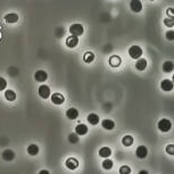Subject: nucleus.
Here are the masks:
<instances>
[{
	"mask_svg": "<svg viewBox=\"0 0 174 174\" xmlns=\"http://www.w3.org/2000/svg\"><path fill=\"white\" fill-rule=\"evenodd\" d=\"M172 80H173V83H174V75H173V78H172Z\"/></svg>",
	"mask_w": 174,
	"mask_h": 174,
	"instance_id": "nucleus-36",
	"label": "nucleus"
},
{
	"mask_svg": "<svg viewBox=\"0 0 174 174\" xmlns=\"http://www.w3.org/2000/svg\"><path fill=\"white\" fill-rule=\"evenodd\" d=\"M174 69V64L173 62H171V60H167V62H165L163 64V71L165 73H170V72H172Z\"/></svg>",
	"mask_w": 174,
	"mask_h": 174,
	"instance_id": "nucleus-20",
	"label": "nucleus"
},
{
	"mask_svg": "<svg viewBox=\"0 0 174 174\" xmlns=\"http://www.w3.org/2000/svg\"><path fill=\"white\" fill-rule=\"evenodd\" d=\"M166 39L170 40V41L174 40V31H167L166 32Z\"/></svg>",
	"mask_w": 174,
	"mask_h": 174,
	"instance_id": "nucleus-32",
	"label": "nucleus"
},
{
	"mask_svg": "<svg viewBox=\"0 0 174 174\" xmlns=\"http://www.w3.org/2000/svg\"><path fill=\"white\" fill-rule=\"evenodd\" d=\"M88 122L90 124H92V125H97L99 123V116L97 114H90L88 116Z\"/></svg>",
	"mask_w": 174,
	"mask_h": 174,
	"instance_id": "nucleus-24",
	"label": "nucleus"
},
{
	"mask_svg": "<svg viewBox=\"0 0 174 174\" xmlns=\"http://www.w3.org/2000/svg\"><path fill=\"white\" fill-rule=\"evenodd\" d=\"M66 116H67V118H69V119H76L78 116H79V112H78V109H75V108H69L67 112H66Z\"/></svg>",
	"mask_w": 174,
	"mask_h": 174,
	"instance_id": "nucleus-17",
	"label": "nucleus"
},
{
	"mask_svg": "<svg viewBox=\"0 0 174 174\" xmlns=\"http://www.w3.org/2000/svg\"><path fill=\"white\" fill-rule=\"evenodd\" d=\"M129 55L133 59H140V57L142 56V49L139 46H132L129 49Z\"/></svg>",
	"mask_w": 174,
	"mask_h": 174,
	"instance_id": "nucleus-3",
	"label": "nucleus"
},
{
	"mask_svg": "<svg viewBox=\"0 0 174 174\" xmlns=\"http://www.w3.org/2000/svg\"><path fill=\"white\" fill-rule=\"evenodd\" d=\"M165 152H167L169 155L174 156V145H167L166 148H165Z\"/></svg>",
	"mask_w": 174,
	"mask_h": 174,
	"instance_id": "nucleus-29",
	"label": "nucleus"
},
{
	"mask_svg": "<svg viewBox=\"0 0 174 174\" xmlns=\"http://www.w3.org/2000/svg\"><path fill=\"white\" fill-rule=\"evenodd\" d=\"M164 24H165V26H167V28H173L174 26V18L166 17V18L164 19Z\"/></svg>",
	"mask_w": 174,
	"mask_h": 174,
	"instance_id": "nucleus-27",
	"label": "nucleus"
},
{
	"mask_svg": "<svg viewBox=\"0 0 174 174\" xmlns=\"http://www.w3.org/2000/svg\"><path fill=\"white\" fill-rule=\"evenodd\" d=\"M101 125H102V128L105 130H109V131L115 128V123L113 122L112 119H104L101 122Z\"/></svg>",
	"mask_w": 174,
	"mask_h": 174,
	"instance_id": "nucleus-16",
	"label": "nucleus"
},
{
	"mask_svg": "<svg viewBox=\"0 0 174 174\" xmlns=\"http://www.w3.org/2000/svg\"><path fill=\"white\" fill-rule=\"evenodd\" d=\"M68 139H69V141H71L72 143H76V142H79V138H78V134H71Z\"/></svg>",
	"mask_w": 174,
	"mask_h": 174,
	"instance_id": "nucleus-31",
	"label": "nucleus"
},
{
	"mask_svg": "<svg viewBox=\"0 0 174 174\" xmlns=\"http://www.w3.org/2000/svg\"><path fill=\"white\" fill-rule=\"evenodd\" d=\"M113 165H114L113 161L112 159H108V158H106V159L102 162V167L105 170H112Z\"/></svg>",
	"mask_w": 174,
	"mask_h": 174,
	"instance_id": "nucleus-25",
	"label": "nucleus"
},
{
	"mask_svg": "<svg viewBox=\"0 0 174 174\" xmlns=\"http://www.w3.org/2000/svg\"><path fill=\"white\" fill-rule=\"evenodd\" d=\"M5 97L8 101H14L16 99V93H15V91H13V90H6Z\"/></svg>",
	"mask_w": 174,
	"mask_h": 174,
	"instance_id": "nucleus-23",
	"label": "nucleus"
},
{
	"mask_svg": "<svg viewBox=\"0 0 174 174\" xmlns=\"http://www.w3.org/2000/svg\"><path fill=\"white\" fill-rule=\"evenodd\" d=\"M166 15H167V17H170V18H174V8H169V9L166 10Z\"/></svg>",
	"mask_w": 174,
	"mask_h": 174,
	"instance_id": "nucleus-33",
	"label": "nucleus"
},
{
	"mask_svg": "<svg viewBox=\"0 0 174 174\" xmlns=\"http://www.w3.org/2000/svg\"><path fill=\"white\" fill-rule=\"evenodd\" d=\"M64 100H65V98H64V96L62 93H54V95L51 96V101L55 105H62Z\"/></svg>",
	"mask_w": 174,
	"mask_h": 174,
	"instance_id": "nucleus-10",
	"label": "nucleus"
},
{
	"mask_svg": "<svg viewBox=\"0 0 174 174\" xmlns=\"http://www.w3.org/2000/svg\"><path fill=\"white\" fill-rule=\"evenodd\" d=\"M34 79H35V81H38V82H45L46 80L48 79V74L45 71L40 69V71H38L37 73L34 74Z\"/></svg>",
	"mask_w": 174,
	"mask_h": 174,
	"instance_id": "nucleus-6",
	"label": "nucleus"
},
{
	"mask_svg": "<svg viewBox=\"0 0 174 174\" xmlns=\"http://www.w3.org/2000/svg\"><path fill=\"white\" fill-rule=\"evenodd\" d=\"M146 67H147V60L145 58H140V59L137 60V63H135V68L137 69L143 71V69H146Z\"/></svg>",
	"mask_w": 174,
	"mask_h": 174,
	"instance_id": "nucleus-15",
	"label": "nucleus"
},
{
	"mask_svg": "<svg viewBox=\"0 0 174 174\" xmlns=\"http://www.w3.org/2000/svg\"><path fill=\"white\" fill-rule=\"evenodd\" d=\"M138 174H149V173H148V171H146V170H141Z\"/></svg>",
	"mask_w": 174,
	"mask_h": 174,
	"instance_id": "nucleus-35",
	"label": "nucleus"
},
{
	"mask_svg": "<svg viewBox=\"0 0 174 174\" xmlns=\"http://www.w3.org/2000/svg\"><path fill=\"white\" fill-rule=\"evenodd\" d=\"M122 143L125 147H130L133 145V137L132 135H125L123 139H122Z\"/></svg>",
	"mask_w": 174,
	"mask_h": 174,
	"instance_id": "nucleus-22",
	"label": "nucleus"
},
{
	"mask_svg": "<svg viewBox=\"0 0 174 174\" xmlns=\"http://www.w3.org/2000/svg\"><path fill=\"white\" fill-rule=\"evenodd\" d=\"M75 133L78 135H85L88 133V126L84 124H78L75 128Z\"/></svg>",
	"mask_w": 174,
	"mask_h": 174,
	"instance_id": "nucleus-11",
	"label": "nucleus"
},
{
	"mask_svg": "<svg viewBox=\"0 0 174 174\" xmlns=\"http://www.w3.org/2000/svg\"><path fill=\"white\" fill-rule=\"evenodd\" d=\"M78 45H79V39H78V37L71 35V37H68L67 39H66V46H67L68 48H75Z\"/></svg>",
	"mask_w": 174,
	"mask_h": 174,
	"instance_id": "nucleus-9",
	"label": "nucleus"
},
{
	"mask_svg": "<svg viewBox=\"0 0 174 174\" xmlns=\"http://www.w3.org/2000/svg\"><path fill=\"white\" fill-rule=\"evenodd\" d=\"M131 173V169L128 165H123L121 169H119V174H130Z\"/></svg>",
	"mask_w": 174,
	"mask_h": 174,
	"instance_id": "nucleus-28",
	"label": "nucleus"
},
{
	"mask_svg": "<svg viewBox=\"0 0 174 174\" xmlns=\"http://www.w3.org/2000/svg\"><path fill=\"white\" fill-rule=\"evenodd\" d=\"M39 174H49V172H48L47 170H41L39 172Z\"/></svg>",
	"mask_w": 174,
	"mask_h": 174,
	"instance_id": "nucleus-34",
	"label": "nucleus"
},
{
	"mask_svg": "<svg viewBox=\"0 0 174 174\" xmlns=\"http://www.w3.org/2000/svg\"><path fill=\"white\" fill-rule=\"evenodd\" d=\"M111 155H112L111 148H108V147H102V148H100V150H99V156L100 157L108 158Z\"/></svg>",
	"mask_w": 174,
	"mask_h": 174,
	"instance_id": "nucleus-18",
	"label": "nucleus"
},
{
	"mask_svg": "<svg viewBox=\"0 0 174 174\" xmlns=\"http://www.w3.org/2000/svg\"><path fill=\"white\" fill-rule=\"evenodd\" d=\"M2 158L5 161H7V162H10V161H13L15 158V152L10 150V149H7V150L2 152Z\"/></svg>",
	"mask_w": 174,
	"mask_h": 174,
	"instance_id": "nucleus-13",
	"label": "nucleus"
},
{
	"mask_svg": "<svg viewBox=\"0 0 174 174\" xmlns=\"http://www.w3.org/2000/svg\"><path fill=\"white\" fill-rule=\"evenodd\" d=\"M69 33L73 37H80L84 33V28L81 24H73L69 26Z\"/></svg>",
	"mask_w": 174,
	"mask_h": 174,
	"instance_id": "nucleus-2",
	"label": "nucleus"
},
{
	"mask_svg": "<svg viewBox=\"0 0 174 174\" xmlns=\"http://www.w3.org/2000/svg\"><path fill=\"white\" fill-rule=\"evenodd\" d=\"M66 167L69 170H76L79 167V161L73 157L68 158L67 161H66Z\"/></svg>",
	"mask_w": 174,
	"mask_h": 174,
	"instance_id": "nucleus-8",
	"label": "nucleus"
},
{
	"mask_svg": "<svg viewBox=\"0 0 174 174\" xmlns=\"http://www.w3.org/2000/svg\"><path fill=\"white\" fill-rule=\"evenodd\" d=\"M28 155H31V156H35V155L39 154V147L37 145H30L28 147Z\"/></svg>",
	"mask_w": 174,
	"mask_h": 174,
	"instance_id": "nucleus-21",
	"label": "nucleus"
},
{
	"mask_svg": "<svg viewBox=\"0 0 174 174\" xmlns=\"http://www.w3.org/2000/svg\"><path fill=\"white\" fill-rule=\"evenodd\" d=\"M5 21L9 24H13V23H16L18 21V15L15 14V13H11V14H7L5 16Z\"/></svg>",
	"mask_w": 174,
	"mask_h": 174,
	"instance_id": "nucleus-14",
	"label": "nucleus"
},
{
	"mask_svg": "<svg viewBox=\"0 0 174 174\" xmlns=\"http://www.w3.org/2000/svg\"><path fill=\"white\" fill-rule=\"evenodd\" d=\"M121 63H122V59H121L118 56H113L109 58V64H111V66H113V67H117V66H119Z\"/></svg>",
	"mask_w": 174,
	"mask_h": 174,
	"instance_id": "nucleus-19",
	"label": "nucleus"
},
{
	"mask_svg": "<svg viewBox=\"0 0 174 174\" xmlns=\"http://www.w3.org/2000/svg\"><path fill=\"white\" fill-rule=\"evenodd\" d=\"M130 7H131L132 11H134V13H140L142 10V4L139 0H132L130 2Z\"/></svg>",
	"mask_w": 174,
	"mask_h": 174,
	"instance_id": "nucleus-7",
	"label": "nucleus"
},
{
	"mask_svg": "<svg viewBox=\"0 0 174 174\" xmlns=\"http://www.w3.org/2000/svg\"><path fill=\"white\" fill-rule=\"evenodd\" d=\"M171 129H172V123H171V121L167 119V118H163V119H161L158 122V130L161 132L165 133V132H169Z\"/></svg>",
	"mask_w": 174,
	"mask_h": 174,
	"instance_id": "nucleus-1",
	"label": "nucleus"
},
{
	"mask_svg": "<svg viewBox=\"0 0 174 174\" xmlns=\"http://www.w3.org/2000/svg\"><path fill=\"white\" fill-rule=\"evenodd\" d=\"M39 96L43 99H47L50 97V88L48 85L42 84L41 87H39Z\"/></svg>",
	"mask_w": 174,
	"mask_h": 174,
	"instance_id": "nucleus-4",
	"label": "nucleus"
},
{
	"mask_svg": "<svg viewBox=\"0 0 174 174\" xmlns=\"http://www.w3.org/2000/svg\"><path fill=\"white\" fill-rule=\"evenodd\" d=\"M6 87H7V81H6L4 78H1V76H0V91L5 90Z\"/></svg>",
	"mask_w": 174,
	"mask_h": 174,
	"instance_id": "nucleus-30",
	"label": "nucleus"
},
{
	"mask_svg": "<svg viewBox=\"0 0 174 174\" xmlns=\"http://www.w3.org/2000/svg\"><path fill=\"white\" fill-rule=\"evenodd\" d=\"M93 59H95V55L92 54V52H85L84 55V62L85 63H92L93 62Z\"/></svg>",
	"mask_w": 174,
	"mask_h": 174,
	"instance_id": "nucleus-26",
	"label": "nucleus"
},
{
	"mask_svg": "<svg viewBox=\"0 0 174 174\" xmlns=\"http://www.w3.org/2000/svg\"><path fill=\"white\" fill-rule=\"evenodd\" d=\"M135 155H137V157L141 158V159L146 158L147 155H148V149H147V147L146 146H139L138 148H137V150H135Z\"/></svg>",
	"mask_w": 174,
	"mask_h": 174,
	"instance_id": "nucleus-5",
	"label": "nucleus"
},
{
	"mask_svg": "<svg viewBox=\"0 0 174 174\" xmlns=\"http://www.w3.org/2000/svg\"><path fill=\"white\" fill-rule=\"evenodd\" d=\"M161 88H162V90H164V91H171V90L174 88L173 81L164 80V81H162V83H161Z\"/></svg>",
	"mask_w": 174,
	"mask_h": 174,
	"instance_id": "nucleus-12",
	"label": "nucleus"
}]
</instances>
